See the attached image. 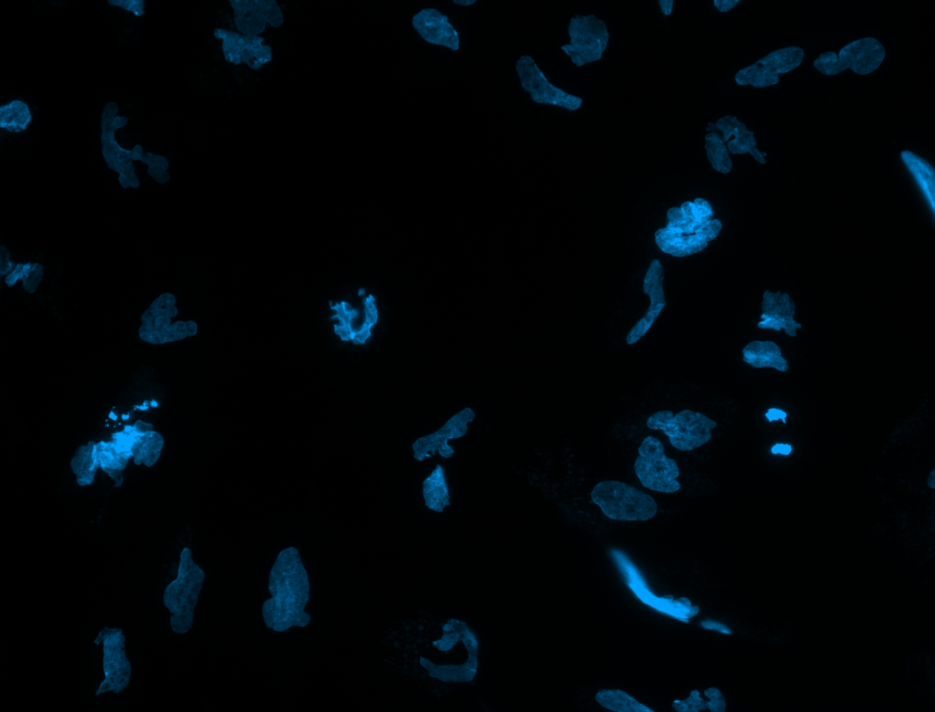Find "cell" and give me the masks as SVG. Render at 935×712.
I'll use <instances>...</instances> for the list:
<instances>
[{"label": "cell", "instance_id": "obj_25", "mask_svg": "<svg viewBox=\"0 0 935 712\" xmlns=\"http://www.w3.org/2000/svg\"><path fill=\"white\" fill-rule=\"evenodd\" d=\"M94 441L79 445L71 459L70 467L76 475L79 486H89L94 482L96 472L100 468L95 454Z\"/></svg>", "mask_w": 935, "mask_h": 712}, {"label": "cell", "instance_id": "obj_34", "mask_svg": "<svg viewBox=\"0 0 935 712\" xmlns=\"http://www.w3.org/2000/svg\"><path fill=\"white\" fill-rule=\"evenodd\" d=\"M11 254L9 250L4 246H0V276H6L16 267L15 262L11 260Z\"/></svg>", "mask_w": 935, "mask_h": 712}, {"label": "cell", "instance_id": "obj_11", "mask_svg": "<svg viewBox=\"0 0 935 712\" xmlns=\"http://www.w3.org/2000/svg\"><path fill=\"white\" fill-rule=\"evenodd\" d=\"M570 43L561 49L577 67L601 59L606 49L609 33L605 23L594 15L575 16L568 26Z\"/></svg>", "mask_w": 935, "mask_h": 712}, {"label": "cell", "instance_id": "obj_10", "mask_svg": "<svg viewBox=\"0 0 935 712\" xmlns=\"http://www.w3.org/2000/svg\"><path fill=\"white\" fill-rule=\"evenodd\" d=\"M102 646L103 680L95 691V696L108 692L121 693L130 684L131 665L126 655V638L118 627H103L94 640Z\"/></svg>", "mask_w": 935, "mask_h": 712}, {"label": "cell", "instance_id": "obj_27", "mask_svg": "<svg viewBox=\"0 0 935 712\" xmlns=\"http://www.w3.org/2000/svg\"><path fill=\"white\" fill-rule=\"evenodd\" d=\"M423 496L425 505L435 511H442L449 504L448 487L442 466H436L425 479Z\"/></svg>", "mask_w": 935, "mask_h": 712}, {"label": "cell", "instance_id": "obj_20", "mask_svg": "<svg viewBox=\"0 0 935 712\" xmlns=\"http://www.w3.org/2000/svg\"><path fill=\"white\" fill-rule=\"evenodd\" d=\"M473 417L474 413L470 409H464L450 418L439 430L417 439L413 445L415 456L421 460L436 452L443 456L452 455L453 449L448 442L462 436Z\"/></svg>", "mask_w": 935, "mask_h": 712}, {"label": "cell", "instance_id": "obj_40", "mask_svg": "<svg viewBox=\"0 0 935 712\" xmlns=\"http://www.w3.org/2000/svg\"><path fill=\"white\" fill-rule=\"evenodd\" d=\"M705 625L706 626H704V627L710 628V629H716V630H718V631H720V632H721L723 633L730 634V631L726 626H724L723 624L709 621V624L706 623Z\"/></svg>", "mask_w": 935, "mask_h": 712}, {"label": "cell", "instance_id": "obj_35", "mask_svg": "<svg viewBox=\"0 0 935 712\" xmlns=\"http://www.w3.org/2000/svg\"><path fill=\"white\" fill-rule=\"evenodd\" d=\"M739 2V0H714L713 3L720 12L725 13L732 9Z\"/></svg>", "mask_w": 935, "mask_h": 712}, {"label": "cell", "instance_id": "obj_19", "mask_svg": "<svg viewBox=\"0 0 935 712\" xmlns=\"http://www.w3.org/2000/svg\"><path fill=\"white\" fill-rule=\"evenodd\" d=\"M795 304L787 293L766 290L762 301V314L757 326L760 329L774 330L795 337L797 330L802 328L794 319Z\"/></svg>", "mask_w": 935, "mask_h": 712}, {"label": "cell", "instance_id": "obj_41", "mask_svg": "<svg viewBox=\"0 0 935 712\" xmlns=\"http://www.w3.org/2000/svg\"><path fill=\"white\" fill-rule=\"evenodd\" d=\"M453 3L461 6H469L475 4L476 0H454Z\"/></svg>", "mask_w": 935, "mask_h": 712}, {"label": "cell", "instance_id": "obj_14", "mask_svg": "<svg viewBox=\"0 0 935 712\" xmlns=\"http://www.w3.org/2000/svg\"><path fill=\"white\" fill-rule=\"evenodd\" d=\"M612 556L625 577L626 584L644 603L660 613L686 622L699 613V606L692 605L686 597L678 600H674L672 596L669 598L668 596L657 597L648 590L640 571L626 555L618 550H612Z\"/></svg>", "mask_w": 935, "mask_h": 712}, {"label": "cell", "instance_id": "obj_7", "mask_svg": "<svg viewBox=\"0 0 935 712\" xmlns=\"http://www.w3.org/2000/svg\"><path fill=\"white\" fill-rule=\"evenodd\" d=\"M177 315L175 296L170 292L160 294L142 314L139 338L144 342L158 345L194 336L198 328L196 322L172 321Z\"/></svg>", "mask_w": 935, "mask_h": 712}, {"label": "cell", "instance_id": "obj_12", "mask_svg": "<svg viewBox=\"0 0 935 712\" xmlns=\"http://www.w3.org/2000/svg\"><path fill=\"white\" fill-rule=\"evenodd\" d=\"M515 69L521 88L533 102L557 106L568 110H576L582 106V98L567 93L552 84L531 56L519 57Z\"/></svg>", "mask_w": 935, "mask_h": 712}, {"label": "cell", "instance_id": "obj_16", "mask_svg": "<svg viewBox=\"0 0 935 712\" xmlns=\"http://www.w3.org/2000/svg\"><path fill=\"white\" fill-rule=\"evenodd\" d=\"M233 21L237 31L247 36H259L267 24L279 27L284 22L282 10L274 0H230Z\"/></svg>", "mask_w": 935, "mask_h": 712}, {"label": "cell", "instance_id": "obj_1", "mask_svg": "<svg viewBox=\"0 0 935 712\" xmlns=\"http://www.w3.org/2000/svg\"><path fill=\"white\" fill-rule=\"evenodd\" d=\"M268 589L271 597L261 609L268 628L283 633L292 627L308 626L311 617L305 608L310 584L297 548L291 546L278 552L269 571Z\"/></svg>", "mask_w": 935, "mask_h": 712}, {"label": "cell", "instance_id": "obj_24", "mask_svg": "<svg viewBox=\"0 0 935 712\" xmlns=\"http://www.w3.org/2000/svg\"><path fill=\"white\" fill-rule=\"evenodd\" d=\"M163 445V435L153 429L139 434L131 446L134 464L137 466L142 464L148 467L152 466L158 461Z\"/></svg>", "mask_w": 935, "mask_h": 712}, {"label": "cell", "instance_id": "obj_23", "mask_svg": "<svg viewBox=\"0 0 935 712\" xmlns=\"http://www.w3.org/2000/svg\"><path fill=\"white\" fill-rule=\"evenodd\" d=\"M900 157L925 196L932 214H934L935 172L933 167L925 159L908 150L902 151Z\"/></svg>", "mask_w": 935, "mask_h": 712}, {"label": "cell", "instance_id": "obj_38", "mask_svg": "<svg viewBox=\"0 0 935 712\" xmlns=\"http://www.w3.org/2000/svg\"><path fill=\"white\" fill-rule=\"evenodd\" d=\"M792 451V445L788 444H775L772 446L771 452L772 454L789 455Z\"/></svg>", "mask_w": 935, "mask_h": 712}, {"label": "cell", "instance_id": "obj_2", "mask_svg": "<svg viewBox=\"0 0 935 712\" xmlns=\"http://www.w3.org/2000/svg\"><path fill=\"white\" fill-rule=\"evenodd\" d=\"M667 219L666 226L655 232L654 239L662 252L675 257L702 251L722 228L720 220L713 218L710 203L700 197L670 207Z\"/></svg>", "mask_w": 935, "mask_h": 712}, {"label": "cell", "instance_id": "obj_33", "mask_svg": "<svg viewBox=\"0 0 935 712\" xmlns=\"http://www.w3.org/2000/svg\"><path fill=\"white\" fill-rule=\"evenodd\" d=\"M107 3L111 6L120 7L131 12L136 16H142L145 14L144 0H108Z\"/></svg>", "mask_w": 935, "mask_h": 712}, {"label": "cell", "instance_id": "obj_21", "mask_svg": "<svg viewBox=\"0 0 935 712\" xmlns=\"http://www.w3.org/2000/svg\"><path fill=\"white\" fill-rule=\"evenodd\" d=\"M716 129L722 133V141L727 142V149L732 154L750 153L762 164L766 163L764 156L757 148V141L754 132L749 131L746 125L740 121L733 115H726L720 118L715 123Z\"/></svg>", "mask_w": 935, "mask_h": 712}, {"label": "cell", "instance_id": "obj_31", "mask_svg": "<svg viewBox=\"0 0 935 712\" xmlns=\"http://www.w3.org/2000/svg\"><path fill=\"white\" fill-rule=\"evenodd\" d=\"M44 267L39 263H17L13 270L5 277V283L13 287L18 280H22L23 288L29 294H33L42 280Z\"/></svg>", "mask_w": 935, "mask_h": 712}, {"label": "cell", "instance_id": "obj_30", "mask_svg": "<svg viewBox=\"0 0 935 712\" xmlns=\"http://www.w3.org/2000/svg\"><path fill=\"white\" fill-rule=\"evenodd\" d=\"M595 699L602 707L614 712L654 711L620 689H600Z\"/></svg>", "mask_w": 935, "mask_h": 712}, {"label": "cell", "instance_id": "obj_42", "mask_svg": "<svg viewBox=\"0 0 935 712\" xmlns=\"http://www.w3.org/2000/svg\"><path fill=\"white\" fill-rule=\"evenodd\" d=\"M935 470H932L927 478L928 486L931 488L935 487Z\"/></svg>", "mask_w": 935, "mask_h": 712}, {"label": "cell", "instance_id": "obj_15", "mask_svg": "<svg viewBox=\"0 0 935 712\" xmlns=\"http://www.w3.org/2000/svg\"><path fill=\"white\" fill-rule=\"evenodd\" d=\"M214 37L221 40L222 52L228 63H245L251 69L257 70L272 60V48L263 43L265 39L260 36H247L216 27Z\"/></svg>", "mask_w": 935, "mask_h": 712}, {"label": "cell", "instance_id": "obj_26", "mask_svg": "<svg viewBox=\"0 0 935 712\" xmlns=\"http://www.w3.org/2000/svg\"><path fill=\"white\" fill-rule=\"evenodd\" d=\"M704 694L709 696L708 700L700 697L698 690H692L686 699L674 700L672 707L678 712L726 711L725 699L718 688L709 687L704 691Z\"/></svg>", "mask_w": 935, "mask_h": 712}, {"label": "cell", "instance_id": "obj_28", "mask_svg": "<svg viewBox=\"0 0 935 712\" xmlns=\"http://www.w3.org/2000/svg\"><path fill=\"white\" fill-rule=\"evenodd\" d=\"M706 131L705 151L709 162L717 172L729 173L732 169V161L725 142L713 122H709Z\"/></svg>", "mask_w": 935, "mask_h": 712}, {"label": "cell", "instance_id": "obj_5", "mask_svg": "<svg viewBox=\"0 0 935 712\" xmlns=\"http://www.w3.org/2000/svg\"><path fill=\"white\" fill-rule=\"evenodd\" d=\"M592 501L611 519L645 521L655 517L656 500L648 494L621 481L605 480L595 485Z\"/></svg>", "mask_w": 935, "mask_h": 712}, {"label": "cell", "instance_id": "obj_9", "mask_svg": "<svg viewBox=\"0 0 935 712\" xmlns=\"http://www.w3.org/2000/svg\"><path fill=\"white\" fill-rule=\"evenodd\" d=\"M886 51L874 37H864L843 47L838 55L828 51L819 55L814 67L823 74L836 75L847 68L859 75L875 71L883 62Z\"/></svg>", "mask_w": 935, "mask_h": 712}, {"label": "cell", "instance_id": "obj_37", "mask_svg": "<svg viewBox=\"0 0 935 712\" xmlns=\"http://www.w3.org/2000/svg\"><path fill=\"white\" fill-rule=\"evenodd\" d=\"M103 471H104V472H105V473H106V474H107V475H108V476H109L110 477H111V478H112V479L114 480V482H115V484H114V487H121V484H122V482H123V476H122V474H121V470H111V469H105V470H103Z\"/></svg>", "mask_w": 935, "mask_h": 712}, {"label": "cell", "instance_id": "obj_22", "mask_svg": "<svg viewBox=\"0 0 935 712\" xmlns=\"http://www.w3.org/2000/svg\"><path fill=\"white\" fill-rule=\"evenodd\" d=\"M742 360L754 368L770 367L786 372L788 361L782 355L781 348L771 340H753L742 350Z\"/></svg>", "mask_w": 935, "mask_h": 712}, {"label": "cell", "instance_id": "obj_29", "mask_svg": "<svg viewBox=\"0 0 935 712\" xmlns=\"http://www.w3.org/2000/svg\"><path fill=\"white\" fill-rule=\"evenodd\" d=\"M32 121L29 105L20 99H13L0 106V127L9 132L25 131Z\"/></svg>", "mask_w": 935, "mask_h": 712}, {"label": "cell", "instance_id": "obj_18", "mask_svg": "<svg viewBox=\"0 0 935 712\" xmlns=\"http://www.w3.org/2000/svg\"><path fill=\"white\" fill-rule=\"evenodd\" d=\"M416 33L425 42L457 51L460 47L458 31L441 11L426 7L416 12L411 20Z\"/></svg>", "mask_w": 935, "mask_h": 712}, {"label": "cell", "instance_id": "obj_3", "mask_svg": "<svg viewBox=\"0 0 935 712\" xmlns=\"http://www.w3.org/2000/svg\"><path fill=\"white\" fill-rule=\"evenodd\" d=\"M119 107L115 101H108L100 114V149L102 158L109 169L118 173L121 188L137 189L140 181L135 173L134 161L147 164L148 174L158 183L164 184L171 179L168 172L169 161L161 154L144 152L141 144L129 150L120 146L115 138L117 130L128 125V117L118 115Z\"/></svg>", "mask_w": 935, "mask_h": 712}, {"label": "cell", "instance_id": "obj_17", "mask_svg": "<svg viewBox=\"0 0 935 712\" xmlns=\"http://www.w3.org/2000/svg\"><path fill=\"white\" fill-rule=\"evenodd\" d=\"M664 268L659 259L651 261L643 280V291L650 298V304L644 316L632 327L625 337L627 344H635L652 327L667 305L663 290Z\"/></svg>", "mask_w": 935, "mask_h": 712}, {"label": "cell", "instance_id": "obj_39", "mask_svg": "<svg viewBox=\"0 0 935 712\" xmlns=\"http://www.w3.org/2000/svg\"><path fill=\"white\" fill-rule=\"evenodd\" d=\"M658 4L664 15H671L674 4L673 0H659Z\"/></svg>", "mask_w": 935, "mask_h": 712}, {"label": "cell", "instance_id": "obj_8", "mask_svg": "<svg viewBox=\"0 0 935 712\" xmlns=\"http://www.w3.org/2000/svg\"><path fill=\"white\" fill-rule=\"evenodd\" d=\"M637 452L634 469L644 487L663 493H674L681 487L677 480L679 476L678 463L666 455L658 438L647 435Z\"/></svg>", "mask_w": 935, "mask_h": 712}, {"label": "cell", "instance_id": "obj_6", "mask_svg": "<svg viewBox=\"0 0 935 712\" xmlns=\"http://www.w3.org/2000/svg\"><path fill=\"white\" fill-rule=\"evenodd\" d=\"M646 426L651 430L663 431L673 447L688 452L708 443L718 423L689 409H684L676 415L670 410H662L648 417Z\"/></svg>", "mask_w": 935, "mask_h": 712}, {"label": "cell", "instance_id": "obj_13", "mask_svg": "<svg viewBox=\"0 0 935 712\" xmlns=\"http://www.w3.org/2000/svg\"><path fill=\"white\" fill-rule=\"evenodd\" d=\"M804 57L799 47H787L774 50L754 64L740 69L735 81L741 86L751 85L765 88L779 82V74L788 73L798 68Z\"/></svg>", "mask_w": 935, "mask_h": 712}, {"label": "cell", "instance_id": "obj_4", "mask_svg": "<svg viewBox=\"0 0 935 712\" xmlns=\"http://www.w3.org/2000/svg\"><path fill=\"white\" fill-rule=\"evenodd\" d=\"M205 578V571L194 562L191 549L184 548L179 556L177 575L163 594V605L171 614L169 624L174 633L184 634L192 628Z\"/></svg>", "mask_w": 935, "mask_h": 712}, {"label": "cell", "instance_id": "obj_32", "mask_svg": "<svg viewBox=\"0 0 935 712\" xmlns=\"http://www.w3.org/2000/svg\"><path fill=\"white\" fill-rule=\"evenodd\" d=\"M95 454L100 468L102 470H123L130 458L121 455L114 446L112 441H100L96 443Z\"/></svg>", "mask_w": 935, "mask_h": 712}, {"label": "cell", "instance_id": "obj_36", "mask_svg": "<svg viewBox=\"0 0 935 712\" xmlns=\"http://www.w3.org/2000/svg\"><path fill=\"white\" fill-rule=\"evenodd\" d=\"M765 416L769 422L777 421L781 419L783 423H785L787 414L784 411H782L777 408H770L766 413Z\"/></svg>", "mask_w": 935, "mask_h": 712}]
</instances>
